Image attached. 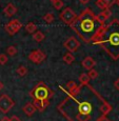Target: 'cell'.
<instances>
[{
	"mask_svg": "<svg viewBox=\"0 0 119 121\" xmlns=\"http://www.w3.org/2000/svg\"><path fill=\"white\" fill-rule=\"evenodd\" d=\"M69 96L58 105V111L67 121H99L101 105L106 101L90 84L75 85L67 90Z\"/></svg>",
	"mask_w": 119,
	"mask_h": 121,
	"instance_id": "cell-1",
	"label": "cell"
},
{
	"mask_svg": "<svg viewBox=\"0 0 119 121\" xmlns=\"http://www.w3.org/2000/svg\"><path fill=\"white\" fill-rule=\"evenodd\" d=\"M92 42L101 46L113 60L119 59V20L113 19L99 27Z\"/></svg>",
	"mask_w": 119,
	"mask_h": 121,
	"instance_id": "cell-2",
	"label": "cell"
},
{
	"mask_svg": "<svg viewBox=\"0 0 119 121\" xmlns=\"http://www.w3.org/2000/svg\"><path fill=\"white\" fill-rule=\"evenodd\" d=\"M102 24L96 20V15L91 9H85L76 17V19L70 24L79 38L84 42H91L96 35L97 31Z\"/></svg>",
	"mask_w": 119,
	"mask_h": 121,
	"instance_id": "cell-3",
	"label": "cell"
},
{
	"mask_svg": "<svg viewBox=\"0 0 119 121\" xmlns=\"http://www.w3.org/2000/svg\"><path fill=\"white\" fill-rule=\"evenodd\" d=\"M33 99H40V100H50L54 96V92L51 90L44 82H38L35 87L30 93Z\"/></svg>",
	"mask_w": 119,
	"mask_h": 121,
	"instance_id": "cell-4",
	"label": "cell"
},
{
	"mask_svg": "<svg viewBox=\"0 0 119 121\" xmlns=\"http://www.w3.org/2000/svg\"><path fill=\"white\" fill-rule=\"evenodd\" d=\"M14 106H15V101L9 95L3 94L0 96V112L2 114H8Z\"/></svg>",
	"mask_w": 119,
	"mask_h": 121,
	"instance_id": "cell-5",
	"label": "cell"
},
{
	"mask_svg": "<svg viewBox=\"0 0 119 121\" xmlns=\"http://www.w3.org/2000/svg\"><path fill=\"white\" fill-rule=\"evenodd\" d=\"M22 29V23L18 19H13L10 22H8L4 26V30L10 36H14Z\"/></svg>",
	"mask_w": 119,
	"mask_h": 121,
	"instance_id": "cell-6",
	"label": "cell"
},
{
	"mask_svg": "<svg viewBox=\"0 0 119 121\" xmlns=\"http://www.w3.org/2000/svg\"><path fill=\"white\" fill-rule=\"evenodd\" d=\"M76 17H77V15L71 8H65L59 15V19H61L62 21L67 25L71 24V23L76 19Z\"/></svg>",
	"mask_w": 119,
	"mask_h": 121,
	"instance_id": "cell-7",
	"label": "cell"
},
{
	"mask_svg": "<svg viewBox=\"0 0 119 121\" xmlns=\"http://www.w3.org/2000/svg\"><path fill=\"white\" fill-rule=\"evenodd\" d=\"M45 53L42 52L41 50H34L29 54V59L35 64H40L41 62H43L45 60Z\"/></svg>",
	"mask_w": 119,
	"mask_h": 121,
	"instance_id": "cell-8",
	"label": "cell"
},
{
	"mask_svg": "<svg viewBox=\"0 0 119 121\" xmlns=\"http://www.w3.org/2000/svg\"><path fill=\"white\" fill-rule=\"evenodd\" d=\"M63 45L67 50V52L74 53V52H77V50L80 48V41H79L77 38H75V37L72 36L64 41Z\"/></svg>",
	"mask_w": 119,
	"mask_h": 121,
	"instance_id": "cell-9",
	"label": "cell"
},
{
	"mask_svg": "<svg viewBox=\"0 0 119 121\" xmlns=\"http://www.w3.org/2000/svg\"><path fill=\"white\" fill-rule=\"evenodd\" d=\"M111 16H112L111 10H110V9H104V10H102L98 15H96V20L100 23V24H104L106 21L111 17Z\"/></svg>",
	"mask_w": 119,
	"mask_h": 121,
	"instance_id": "cell-10",
	"label": "cell"
},
{
	"mask_svg": "<svg viewBox=\"0 0 119 121\" xmlns=\"http://www.w3.org/2000/svg\"><path fill=\"white\" fill-rule=\"evenodd\" d=\"M33 104L36 108V110L43 112L50 104V101L48 100H40V99H34L33 100Z\"/></svg>",
	"mask_w": 119,
	"mask_h": 121,
	"instance_id": "cell-11",
	"label": "cell"
},
{
	"mask_svg": "<svg viewBox=\"0 0 119 121\" xmlns=\"http://www.w3.org/2000/svg\"><path fill=\"white\" fill-rule=\"evenodd\" d=\"M81 65H82L83 69L90 71V69H94V66L96 65V61H95L92 57H85L84 59L82 60V62H81Z\"/></svg>",
	"mask_w": 119,
	"mask_h": 121,
	"instance_id": "cell-12",
	"label": "cell"
},
{
	"mask_svg": "<svg viewBox=\"0 0 119 121\" xmlns=\"http://www.w3.org/2000/svg\"><path fill=\"white\" fill-rule=\"evenodd\" d=\"M3 13L6 17H12V16H14L16 13H17V8H16L13 3H9L8 5L4 8Z\"/></svg>",
	"mask_w": 119,
	"mask_h": 121,
	"instance_id": "cell-13",
	"label": "cell"
},
{
	"mask_svg": "<svg viewBox=\"0 0 119 121\" xmlns=\"http://www.w3.org/2000/svg\"><path fill=\"white\" fill-rule=\"evenodd\" d=\"M22 111H23V113H24L26 116H29V117H32V116L34 115L35 112H36L37 110H36V108L34 106V104H33V103H26L24 106H23Z\"/></svg>",
	"mask_w": 119,
	"mask_h": 121,
	"instance_id": "cell-14",
	"label": "cell"
},
{
	"mask_svg": "<svg viewBox=\"0 0 119 121\" xmlns=\"http://www.w3.org/2000/svg\"><path fill=\"white\" fill-rule=\"evenodd\" d=\"M62 59H63V61L66 64H72L74 61H75V57H74L73 53H71V52L65 53V54L63 55V58H62Z\"/></svg>",
	"mask_w": 119,
	"mask_h": 121,
	"instance_id": "cell-15",
	"label": "cell"
},
{
	"mask_svg": "<svg viewBox=\"0 0 119 121\" xmlns=\"http://www.w3.org/2000/svg\"><path fill=\"white\" fill-rule=\"evenodd\" d=\"M44 38H45V36H44V34L40 31H36L34 34H33V39L38 43L42 42V41L44 40Z\"/></svg>",
	"mask_w": 119,
	"mask_h": 121,
	"instance_id": "cell-16",
	"label": "cell"
},
{
	"mask_svg": "<svg viewBox=\"0 0 119 121\" xmlns=\"http://www.w3.org/2000/svg\"><path fill=\"white\" fill-rule=\"evenodd\" d=\"M111 111H112V105L109 103V102L104 101L103 104L101 105V112H102V114H103L104 116H106L109 113H111Z\"/></svg>",
	"mask_w": 119,
	"mask_h": 121,
	"instance_id": "cell-17",
	"label": "cell"
},
{
	"mask_svg": "<svg viewBox=\"0 0 119 121\" xmlns=\"http://www.w3.org/2000/svg\"><path fill=\"white\" fill-rule=\"evenodd\" d=\"M37 31V25L34 22H29L25 25V32H27L29 34H34Z\"/></svg>",
	"mask_w": 119,
	"mask_h": 121,
	"instance_id": "cell-18",
	"label": "cell"
},
{
	"mask_svg": "<svg viewBox=\"0 0 119 121\" xmlns=\"http://www.w3.org/2000/svg\"><path fill=\"white\" fill-rule=\"evenodd\" d=\"M90 77L88 76V74H85V73H82V74H80V76H79V82H80V84H82V85H87L90 83Z\"/></svg>",
	"mask_w": 119,
	"mask_h": 121,
	"instance_id": "cell-19",
	"label": "cell"
},
{
	"mask_svg": "<svg viewBox=\"0 0 119 121\" xmlns=\"http://www.w3.org/2000/svg\"><path fill=\"white\" fill-rule=\"evenodd\" d=\"M16 73H17L20 77H24V76L27 74V69L24 65H20L17 69H16Z\"/></svg>",
	"mask_w": 119,
	"mask_h": 121,
	"instance_id": "cell-20",
	"label": "cell"
},
{
	"mask_svg": "<svg viewBox=\"0 0 119 121\" xmlns=\"http://www.w3.org/2000/svg\"><path fill=\"white\" fill-rule=\"evenodd\" d=\"M43 20L45 22H48V23H52V22H54V20H55V16H54V14L53 13H46L45 15L43 16Z\"/></svg>",
	"mask_w": 119,
	"mask_h": 121,
	"instance_id": "cell-21",
	"label": "cell"
},
{
	"mask_svg": "<svg viewBox=\"0 0 119 121\" xmlns=\"http://www.w3.org/2000/svg\"><path fill=\"white\" fill-rule=\"evenodd\" d=\"M63 5H64V3L62 0H56V1L53 2V6H54V9L57 11L61 10V9L63 8Z\"/></svg>",
	"mask_w": 119,
	"mask_h": 121,
	"instance_id": "cell-22",
	"label": "cell"
},
{
	"mask_svg": "<svg viewBox=\"0 0 119 121\" xmlns=\"http://www.w3.org/2000/svg\"><path fill=\"white\" fill-rule=\"evenodd\" d=\"M6 54H8L9 56H15L16 54H17V48H16L14 45L9 46V48H6Z\"/></svg>",
	"mask_w": 119,
	"mask_h": 121,
	"instance_id": "cell-23",
	"label": "cell"
},
{
	"mask_svg": "<svg viewBox=\"0 0 119 121\" xmlns=\"http://www.w3.org/2000/svg\"><path fill=\"white\" fill-rule=\"evenodd\" d=\"M88 76L90 77V79H96L98 77V72L96 71V69H90V71H88Z\"/></svg>",
	"mask_w": 119,
	"mask_h": 121,
	"instance_id": "cell-24",
	"label": "cell"
},
{
	"mask_svg": "<svg viewBox=\"0 0 119 121\" xmlns=\"http://www.w3.org/2000/svg\"><path fill=\"white\" fill-rule=\"evenodd\" d=\"M8 60H9L8 55H5V54H0V65H4V64H6Z\"/></svg>",
	"mask_w": 119,
	"mask_h": 121,
	"instance_id": "cell-25",
	"label": "cell"
},
{
	"mask_svg": "<svg viewBox=\"0 0 119 121\" xmlns=\"http://www.w3.org/2000/svg\"><path fill=\"white\" fill-rule=\"evenodd\" d=\"M96 5L100 9V10H104V9H110V8H108V6H106V4L103 2V0H97V1H96Z\"/></svg>",
	"mask_w": 119,
	"mask_h": 121,
	"instance_id": "cell-26",
	"label": "cell"
},
{
	"mask_svg": "<svg viewBox=\"0 0 119 121\" xmlns=\"http://www.w3.org/2000/svg\"><path fill=\"white\" fill-rule=\"evenodd\" d=\"M75 85H76L75 81L71 80V81H69V82H66V84H65V87H66V90H70V88H72L73 86H75Z\"/></svg>",
	"mask_w": 119,
	"mask_h": 121,
	"instance_id": "cell-27",
	"label": "cell"
},
{
	"mask_svg": "<svg viewBox=\"0 0 119 121\" xmlns=\"http://www.w3.org/2000/svg\"><path fill=\"white\" fill-rule=\"evenodd\" d=\"M103 2L106 4V6H108V8H111L113 4H115L116 0H103Z\"/></svg>",
	"mask_w": 119,
	"mask_h": 121,
	"instance_id": "cell-28",
	"label": "cell"
},
{
	"mask_svg": "<svg viewBox=\"0 0 119 121\" xmlns=\"http://www.w3.org/2000/svg\"><path fill=\"white\" fill-rule=\"evenodd\" d=\"M10 121H21V119L18 118L17 116H12V117L10 118Z\"/></svg>",
	"mask_w": 119,
	"mask_h": 121,
	"instance_id": "cell-29",
	"label": "cell"
},
{
	"mask_svg": "<svg viewBox=\"0 0 119 121\" xmlns=\"http://www.w3.org/2000/svg\"><path fill=\"white\" fill-rule=\"evenodd\" d=\"M114 86H115L116 90H118V91H119V78L115 81V82H114Z\"/></svg>",
	"mask_w": 119,
	"mask_h": 121,
	"instance_id": "cell-30",
	"label": "cell"
},
{
	"mask_svg": "<svg viewBox=\"0 0 119 121\" xmlns=\"http://www.w3.org/2000/svg\"><path fill=\"white\" fill-rule=\"evenodd\" d=\"M99 121H111V120H110L109 118H106V116H102Z\"/></svg>",
	"mask_w": 119,
	"mask_h": 121,
	"instance_id": "cell-31",
	"label": "cell"
},
{
	"mask_svg": "<svg viewBox=\"0 0 119 121\" xmlns=\"http://www.w3.org/2000/svg\"><path fill=\"white\" fill-rule=\"evenodd\" d=\"M90 1L91 0H79V2H80L81 4H88Z\"/></svg>",
	"mask_w": 119,
	"mask_h": 121,
	"instance_id": "cell-32",
	"label": "cell"
},
{
	"mask_svg": "<svg viewBox=\"0 0 119 121\" xmlns=\"http://www.w3.org/2000/svg\"><path fill=\"white\" fill-rule=\"evenodd\" d=\"M1 121H10V118H9V117H3L1 119Z\"/></svg>",
	"mask_w": 119,
	"mask_h": 121,
	"instance_id": "cell-33",
	"label": "cell"
},
{
	"mask_svg": "<svg viewBox=\"0 0 119 121\" xmlns=\"http://www.w3.org/2000/svg\"><path fill=\"white\" fill-rule=\"evenodd\" d=\"M2 88H3V83L1 82V81H0V92H1V90Z\"/></svg>",
	"mask_w": 119,
	"mask_h": 121,
	"instance_id": "cell-34",
	"label": "cell"
},
{
	"mask_svg": "<svg viewBox=\"0 0 119 121\" xmlns=\"http://www.w3.org/2000/svg\"><path fill=\"white\" fill-rule=\"evenodd\" d=\"M115 3H117V5L119 6V0H116V2H115Z\"/></svg>",
	"mask_w": 119,
	"mask_h": 121,
	"instance_id": "cell-35",
	"label": "cell"
},
{
	"mask_svg": "<svg viewBox=\"0 0 119 121\" xmlns=\"http://www.w3.org/2000/svg\"><path fill=\"white\" fill-rule=\"evenodd\" d=\"M50 1H51V2H52V3H53V2H54V1H56V0H50Z\"/></svg>",
	"mask_w": 119,
	"mask_h": 121,
	"instance_id": "cell-36",
	"label": "cell"
}]
</instances>
